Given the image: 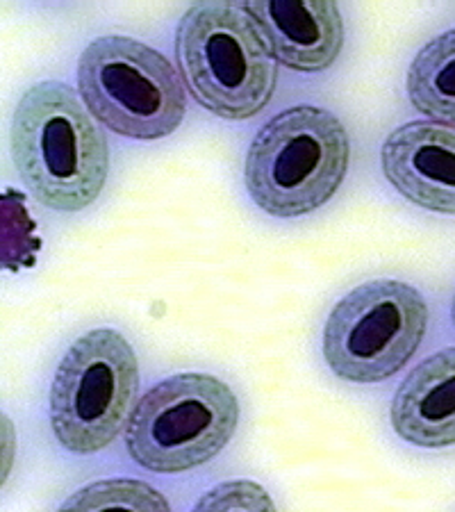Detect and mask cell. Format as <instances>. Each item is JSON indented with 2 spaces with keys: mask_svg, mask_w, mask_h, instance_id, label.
I'll return each instance as SVG.
<instances>
[{
  "mask_svg": "<svg viewBox=\"0 0 455 512\" xmlns=\"http://www.w3.org/2000/svg\"><path fill=\"white\" fill-rule=\"evenodd\" d=\"M139 390V362L114 328L80 335L51 385V426L66 451L89 456L117 440Z\"/></svg>",
  "mask_w": 455,
  "mask_h": 512,
  "instance_id": "6",
  "label": "cell"
},
{
  "mask_svg": "<svg viewBox=\"0 0 455 512\" xmlns=\"http://www.w3.org/2000/svg\"><path fill=\"white\" fill-rule=\"evenodd\" d=\"M410 103L435 121H455V28L421 48L408 69Z\"/></svg>",
  "mask_w": 455,
  "mask_h": 512,
  "instance_id": "11",
  "label": "cell"
},
{
  "mask_svg": "<svg viewBox=\"0 0 455 512\" xmlns=\"http://www.w3.org/2000/svg\"><path fill=\"white\" fill-rule=\"evenodd\" d=\"M78 92L105 128L139 142L169 137L187 112L185 87L173 64L132 37L91 41L78 60Z\"/></svg>",
  "mask_w": 455,
  "mask_h": 512,
  "instance_id": "5",
  "label": "cell"
},
{
  "mask_svg": "<svg viewBox=\"0 0 455 512\" xmlns=\"http://www.w3.org/2000/svg\"><path fill=\"white\" fill-rule=\"evenodd\" d=\"M176 57L189 92L221 119H251L276 92L278 62L244 5L189 7L176 28Z\"/></svg>",
  "mask_w": 455,
  "mask_h": 512,
  "instance_id": "3",
  "label": "cell"
},
{
  "mask_svg": "<svg viewBox=\"0 0 455 512\" xmlns=\"http://www.w3.org/2000/svg\"><path fill=\"white\" fill-rule=\"evenodd\" d=\"M385 178L419 208L455 214V126L410 121L387 135L380 151Z\"/></svg>",
  "mask_w": 455,
  "mask_h": 512,
  "instance_id": "8",
  "label": "cell"
},
{
  "mask_svg": "<svg viewBox=\"0 0 455 512\" xmlns=\"http://www.w3.org/2000/svg\"><path fill=\"white\" fill-rule=\"evenodd\" d=\"M351 144L333 112L296 105L276 114L248 146L244 183L271 217L310 214L337 194L349 171Z\"/></svg>",
  "mask_w": 455,
  "mask_h": 512,
  "instance_id": "2",
  "label": "cell"
},
{
  "mask_svg": "<svg viewBox=\"0 0 455 512\" xmlns=\"http://www.w3.org/2000/svg\"><path fill=\"white\" fill-rule=\"evenodd\" d=\"M12 158L32 196L57 212L89 208L110 171L105 135L60 80L37 82L21 96L12 119Z\"/></svg>",
  "mask_w": 455,
  "mask_h": 512,
  "instance_id": "1",
  "label": "cell"
},
{
  "mask_svg": "<svg viewBox=\"0 0 455 512\" xmlns=\"http://www.w3.org/2000/svg\"><path fill=\"white\" fill-rule=\"evenodd\" d=\"M390 419L403 442L421 449L455 444V346L430 355L396 392Z\"/></svg>",
  "mask_w": 455,
  "mask_h": 512,
  "instance_id": "10",
  "label": "cell"
},
{
  "mask_svg": "<svg viewBox=\"0 0 455 512\" xmlns=\"http://www.w3.org/2000/svg\"><path fill=\"white\" fill-rule=\"evenodd\" d=\"M428 330V303L410 283L376 278L339 301L324 326V360L346 383L374 385L408 365Z\"/></svg>",
  "mask_w": 455,
  "mask_h": 512,
  "instance_id": "7",
  "label": "cell"
},
{
  "mask_svg": "<svg viewBox=\"0 0 455 512\" xmlns=\"http://www.w3.org/2000/svg\"><path fill=\"white\" fill-rule=\"evenodd\" d=\"M258 23L276 62L294 71H324L344 46V21L328 0H255L244 3Z\"/></svg>",
  "mask_w": 455,
  "mask_h": 512,
  "instance_id": "9",
  "label": "cell"
},
{
  "mask_svg": "<svg viewBox=\"0 0 455 512\" xmlns=\"http://www.w3.org/2000/svg\"><path fill=\"white\" fill-rule=\"evenodd\" d=\"M57 512H171L160 490L137 478H105L73 492Z\"/></svg>",
  "mask_w": 455,
  "mask_h": 512,
  "instance_id": "12",
  "label": "cell"
},
{
  "mask_svg": "<svg viewBox=\"0 0 455 512\" xmlns=\"http://www.w3.org/2000/svg\"><path fill=\"white\" fill-rule=\"evenodd\" d=\"M192 512H278L276 503L269 497L260 483L246 481H226L214 485L212 490L196 501Z\"/></svg>",
  "mask_w": 455,
  "mask_h": 512,
  "instance_id": "13",
  "label": "cell"
},
{
  "mask_svg": "<svg viewBox=\"0 0 455 512\" xmlns=\"http://www.w3.org/2000/svg\"><path fill=\"white\" fill-rule=\"evenodd\" d=\"M451 317H453V324H455V296H453V308H451Z\"/></svg>",
  "mask_w": 455,
  "mask_h": 512,
  "instance_id": "14",
  "label": "cell"
},
{
  "mask_svg": "<svg viewBox=\"0 0 455 512\" xmlns=\"http://www.w3.org/2000/svg\"><path fill=\"white\" fill-rule=\"evenodd\" d=\"M239 401L210 374H176L153 385L128 421L126 447L139 467L182 474L217 458L233 440Z\"/></svg>",
  "mask_w": 455,
  "mask_h": 512,
  "instance_id": "4",
  "label": "cell"
}]
</instances>
